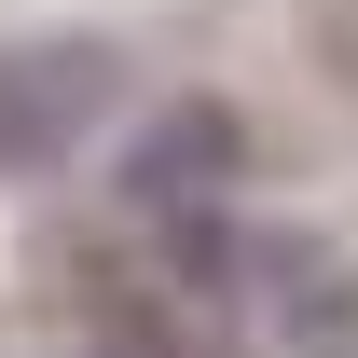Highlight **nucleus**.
I'll return each mask as SVG.
<instances>
[{"label":"nucleus","mask_w":358,"mask_h":358,"mask_svg":"<svg viewBox=\"0 0 358 358\" xmlns=\"http://www.w3.org/2000/svg\"><path fill=\"white\" fill-rule=\"evenodd\" d=\"M262 317H275V358H358V262L317 248V234H275L262 248Z\"/></svg>","instance_id":"7ed1b4c3"},{"label":"nucleus","mask_w":358,"mask_h":358,"mask_svg":"<svg viewBox=\"0 0 358 358\" xmlns=\"http://www.w3.org/2000/svg\"><path fill=\"white\" fill-rule=\"evenodd\" d=\"M96 358H207V345H193V331H179L166 303H124L110 331H96Z\"/></svg>","instance_id":"20e7f679"},{"label":"nucleus","mask_w":358,"mask_h":358,"mask_svg":"<svg viewBox=\"0 0 358 358\" xmlns=\"http://www.w3.org/2000/svg\"><path fill=\"white\" fill-rule=\"evenodd\" d=\"M234 179H248V124L221 96H179V110H152L124 138V207L138 221H221Z\"/></svg>","instance_id":"f03ea898"},{"label":"nucleus","mask_w":358,"mask_h":358,"mask_svg":"<svg viewBox=\"0 0 358 358\" xmlns=\"http://www.w3.org/2000/svg\"><path fill=\"white\" fill-rule=\"evenodd\" d=\"M110 110V42H0V179H55Z\"/></svg>","instance_id":"f257e3e1"}]
</instances>
